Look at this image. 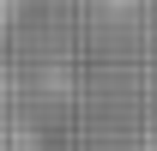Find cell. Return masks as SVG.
<instances>
[{
  "label": "cell",
  "instance_id": "cell-1",
  "mask_svg": "<svg viewBox=\"0 0 157 151\" xmlns=\"http://www.w3.org/2000/svg\"><path fill=\"white\" fill-rule=\"evenodd\" d=\"M0 6H6V0H0Z\"/></svg>",
  "mask_w": 157,
  "mask_h": 151
}]
</instances>
